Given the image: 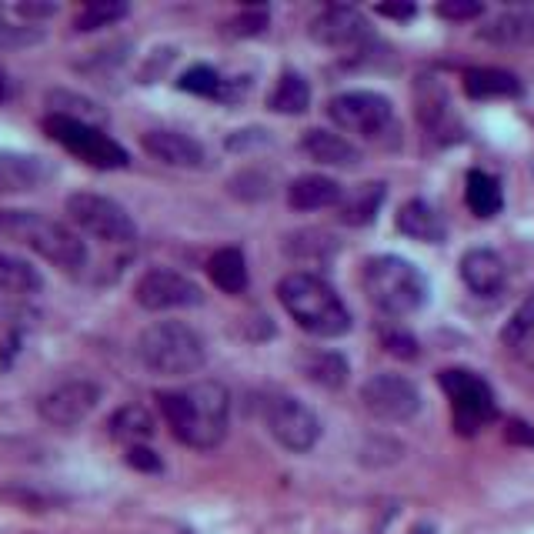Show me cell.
I'll list each match as a JSON object with an SVG mask.
<instances>
[{"label":"cell","mask_w":534,"mask_h":534,"mask_svg":"<svg viewBox=\"0 0 534 534\" xmlns=\"http://www.w3.org/2000/svg\"><path fill=\"white\" fill-rule=\"evenodd\" d=\"M288 251L298 257V261H328V257L338 251V244L324 231H301L288 241Z\"/></svg>","instance_id":"33"},{"label":"cell","mask_w":534,"mask_h":534,"mask_svg":"<svg viewBox=\"0 0 534 534\" xmlns=\"http://www.w3.org/2000/svg\"><path fill=\"white\" fill-rule=\"evenodd\" d=\"M177 87L181 91H187V94H201V97H221V87H224V81H221V74L214 71V67H204V64H197V67H191L181 81H177Z\"/></svg>","instance_id":"34"},{"label":"cell","mask_w":534,"mask_h":534,"mask_svg":"<svg viewBox=\"0 0 534 534\" xmlns=\"http://www.w3.org/2000/svg\"><path fill=\"white\" fill-rule=\"evenodd\" d=\"M14 11H17V17H27V24H31V21H37V17L57 14V7L54 4H17Z\"/></svg>","instance_id":"42"},{"label":"cell","mask_w":534,"mask_h":534,"mask_svg":"<svg viewBox=\"0 0 534 534\" xmlns=\"http://www.w3.org/2000/svg\"><path fill=\"white\" fill-rule=\"evenodd\" d=\"M97 404H101V384L77 378V381L57 384L54 391H47L41 404H37V414H41L51 428H77L81 421L91 418Z\"/></svg>","instance_id":"13"},{"label":"cell","mask_w":534,"mask_h":534,"mask_svg":"<svg viewBox=\"0 0 534 534\" xmlns=\"http://www.w3.org/2000/svg\"><path fill=\"white\" fill-rule=\"evenodd\" d=\"M264 27H267V11H247L241 17H234V21L227 24V31L237 37H254V34H261Z\"/></svg>","instance_id":"38"},{"label":"cell","mask_w":534,"mask_h":534,"mask_svg":"<svg viewBox=\"0 0 534 534\" xmlns=\"http://www.w3.org/2000/svg\"><path fill=\"white\" fill-rule=\"evenodd\" d=\"M127 464L137 468V471H161V458H157L151 448H144V444L127 448Z\"/></svg>","instance_id":"40"},{"label":"cell","mask_w":534,"mask_h":534,"mask_svg":"<svg viewBox=\"0 0 534 534\" xmlns=\"http://www.w3.org/2000/svg\"><path fill=\"white\" fill-rule=\"evenodd\" d=\"M361 404L378 421H411L421 411V391L401 374H374L361 384Z\"/></svg>","instance_id":"12"},{"label":"cell","mask_w":534,"mask_h":534,"mask_svg":"<svg viewBox=\"0 0 534 534\" xmlns=\"http://www.w3.org/2000/svg\"><path fill=\"white\" fill-rule=\"evenodd\" d=\"M328 117L341 131L358 134L371 144H388L398 134L391 101L374 91H344L338 97H331Z\"/></svg>","instance_id":"6"},{"label":"cell","mask_w":534,"mask_h":534,"mask_svg":"<svg viewBox=\"0 0 534 534\" xmlns=\"http://www.w3.org/2000/svg\"><path fill=\"white\" fill-rule=\"evenodd\" d=\"M441 388L451 398L454 408V428L461 434H478L481 424H488L498 408H494V394L478 374L471 371H444Z\"/></svg>","instance_id":"10"},{"label":"cell","mask_w":534,"mask_h":534,"mask_svg":"<svg viewBox=\"0 0 534 534\" xmlns=\"http://www.w3.org/2000/svg\"><path fill=\"white\" fill-rule=\"evenodd\" d=\"M484 4L478 0H441L438 4V14L444 21H474V17H481Z\"/></svg>","instance_id":"37"},{"label":"cell","mask_w":534,"mask_h":534,"mask_svg":"<svg viewBox=\"0 0 534 534\" xmlns=\"http://www.w3.org/2000/svg\"><path fill=\"white\" fill-rule=\"evenodd\" d=\"M301 371L308 374L314 384H324V388H341V384L348 381V361H344L338 351L301 354Z\"/></svg>","instance_id":"26"},{"label":"cell","mask_w":534,"mask_h":534,"mask_svg":"<svg viewBox=\"0 0 534 534\" xmlns=\"http://www.w3.org/2000/svg\"><path fill=\"white\" fill-rule=\"evenodd\" d=\"M44 41V31L34 24H11L0 17V51H17V47H34Z\"/></svg>","instance_id":"35"},{"label":"cell","mask_w":534,"mask_h":534,"mask_svg":"<svg viewBox=\"0 0 534 534\" xmlns=\"http://www.w3.org/2000/svg\"><path fill=\"white\" fill-rule=\"evenodd\" d=\"M461 281L478 298H494L504 288V281H508V267L488 247H474V251L461 257Z\"/></svg>","instance_id":"17"},{"label":"cell","mask_w":534,"mask_h":534,"mask_svg":"<svg viewBox=\"0 0 534 534\" xmlns=\"http://www.w3.org/2000/svg\"><path fill=\"white\" fill-rule=\"evenodd\" d=\"M111 438L134 448V444H144L154 438V418L151 411L141 408V404H127L111 418Z\"/></svg>","instance_id":"24"},{"label":"cell","mask_w":534,"mask_h":534,"mask_svg":"<svg viewBox=\"0 0 534 534\" xmlns=\"http://www.w3.org/2000/svg\"><path fill=\"white\" fill-rule=\"evenodd\" d=\"M137 361L161 378H181L204 368L207 348L204 338L184 321H154L137 334Z\"/></svg>","instance_id":"4"},{"label":"cell","mask_w":534,"mask_h":534,"mask_svg":"<svg viewBox=\"0 0 534 534\" xmlns=\"http://www.w3.org/2000/svg\"><path fill=\"white\" fill-rule=\"evenodd\" d=\"M0 241H14L31 247L47 264L61 271H81L87 264V247L71 227L51 221L34 211H0Z\"/></svg>","instance_id":"3"},{"label":"cell","mask_w":534,"mask_h":534,"mask_svg":"<svg viewBox=\"0 0 534 534\" xmlns=\"http://www.w3.org/2000/svg\"><path fill=\"white\" fill-rule=\"evenodd\" d=\"M207 274L224 294H241L247 288V261L237 247H221L207 261Z\"/></svg>","instance_id":"23"},{"label":"cell","mask_w":534,"mask_h":534,"mask_svg":"<svg viewBox=\"0 0 534 534\" xmlns=\"http://www.w3.org/2000/svg\"><path fill=\"white\" fill-rule=\"evenodd\" d=\"M71 224L81 227L84 234L97 237L104 244H131L137 241V224L134 217L124 211L114 197L104 194H91V191H77L67 197L64 204Z\"/></svg>","instance_id":"8"},{"label":"cell","mask_w":534,"mask_h":534,"mask_svg":"<svg viewBox=\"0 0 534 534\" xmlns=\"http://www.w3.org/2000/svg\"><path fill=\"white\" fill-rule=\"evenodd\" d=\"M44 131L51 134L54 141L64 147V151L81 157L84 164L97 167V171H121V167L131 164V157H127L124 147L117 144L111 134H104L101 127H94V124L47 114L44 117Z\"/></svg>","instance_id":"7"},{"label":"cell","mask_w":534,"mask_h":534,"mask_svg":"<svg viewBox=\"0 0 534 534\" xmlns=\"http://www.w3.org/2000/svg\"><path fill=\"white\" fill-rule=\"evenodd\" d=\"M127 14H131V7H127L124 0H91V4L74 17V31H81V34L101 31V27L124 21Z\"/></svg>","instance_id":"30"},{"label":"cell","mask_w":534,"mask_h":534,"mask_svg":"<svg viewBox=\"0 0 534 534\" xmlns=\"http://www.w3.org/2000/svg\"><path fill=\"white\" fill-rule=\"evenodd\" d=\"M381 204H384V184H364L341 201V221L351 227H364L378 217Z\"/></svg>","instance_id":"27"},{"label":"cell","mask_w":534,"mask_h":534,"mask_svg":"<svg viewBox=\"0 0 534 534\" xmlns=\"http://www.w3.org/2000/svg\"><path fill=\"white\" fill-rule=\"evenodd\" d=\"M378 14L381 17H398V21H408V17H414V4H381Z\"/></svg>","instance_id":"43"},{"label":"cell","mask_w":534,"mask_h":534,"mask_svg":"<svg viewBox=\"0 0 534 534\" xmlns=\"http://www.w3.org/2000/svg\"><path fill=\"white\" fill-rule=\"evenodd\" d=\"M504 434H508L511 444H528V448H534V428L528 421H511Z\"/></svg>","instance_id":"41"},{"label":"cell","mask_w":534,"mask_h":534,"mask_svg":"<svg viewBox=\"0 0 534 534\" xmlns=\"http://www.w3.org/2000/svg\"><path fill=\"white\" fill-rule=\"evenodd\" d=\"M134 301L144 311H181L204 304L201 284H194L187 274L171 271V267H151L134 284Z\"/></svg>","instance_id":"11"},{"label":"cell","mask_w":534,"mask_h":534,"mask_svg":"<svg viewBox=\"0 0 534 534\" xmlns=\"http://www.w3.org/2000/svg\"><path fill=\"white\" fill-rule=\"evenodd\" d=\"M167 428L194 451H214L227 438L231 424V394L217 381H197L177 391L157 394Z\"/></svg>","instance_id":"1"},{"label":"cell","mask_w":534,"mask_h":534,"mask_svg":"<svg viewBox=\"0 0 534 534\" xmlns=\"http://www.w3.org/2000/svg\"><path fill=\"white\" fill-rule=\"evenodd\" d=\"M267 107L278 114H304L311 107V87L301 74H281L278 87L267 97Z\"/></svg>","instance_id":"28"},{"label":"cell","mask_w":534,"mask_h":534,"mask_svg":"<svg viewBox=\"0 0 534 534\" xmlns=\"http://www.w3.org/2000/svg\"><path fill=\"white\" fill-rule=\"evenodd\" d=\"M464 201L478 217H494L501 211L504 197H501V187L494 181L491 174L484 171H471L468 181H464Z\"/></svg>","instance_id":"29"},{"label":"cell","mask_w":534,"mask_h":534,"mask_svg":"<svg viewBox=\"0 0 534 534\" xmlns=\"http://www.w3.org/2000/svg\"><path fill=\"white\" fill-rule=\"evenodd\" d=\"M464 91L474 101H491V97H514L521 94L518 77L508 71H498V67H474V71L464 74Z\"/></svg>","instance_id":"22"},{"label":"cell","mask_w":534,"mask_h":534,"mask_svg":"<svg viewBox=\"0 0 534 534\" xmlns=\"http://www.w3.org/2000/svg\"><path fill=\"white\" fill-rule=\"evenodd\" d=\"M141 147L154 161H161L167 167H184V171H197L207 164L204 144H197L194 137H187L181 131H147L141 137Z\"/></svg>","instance_id":"15"},{"label":"cell","mask_w":534,"mask_h":534,"mask_svg":"<svg viewBox=\"0 0 534 534\" xmlns=\"http://www.w3.org/2000/svg\"><path fill=\"white\" fill-rule=\"evenodd\" d=\"M264 421H267V431L274 434V441L294 454L311 451L321 438L318 414H314L301 398H291V394H278V398L267 401Z\"/></svg>","instance_id":"9"},{"label":"cell","mask_w":534,"mask_h":534,"mask_svg":"<svg viewBox=\"0 0 534 534\" xmlns=\"http://www.w3.org/2000/svg\"><path fill=\"white\" fill-rule=\"evenodd\" d=\"M361 281L374 308L381 314H391V318H404V314H414L428 304V278L404 257H371L364 264Z\"/></svg>","instance_id":"5"},{"label":"cell","mask_w":534,"mask_h":534,"mask_svg":"<svg viewBox=\"0 0 534 534\" xmlns=\"http://www.w3.org/2000/svg\"><path fill=\"white\" fill-rule=\"evenodd\" d=\"M448 107H451L448 94H444L438 84H421L418 87V114H421V121L428 131H441L444 117H451Z\"/></svg>","instance_id":"32"},{"label":"cell","mask_w":534,"mask_h":534,"mask_svg":"<svg viewBox=\"0 0 534 534\" xmlns=\"http://www.w3.org/2000/svg\"><path fill=\"white\" fill-rule=\"evenodd\" d=\"M301 154H308L311 161L328 164V167H354V164L361 161V151L348 141V137L334 134V131H324V127L304 131Z\"/></svg>","instance_id":"19"},{"label":"cell","mask_w":534,"mask_h":534,"mask_svg":"<svg viewBox=\"0 0 534 534\" xmlns=\"http://www.w3.org/2000/svg\"><path fill=\"white\" fill-rule=\"evenodd\" d=\"M7 97H11V77H7V71L0 67V104H4Z\"/></svg>","instance_id":"44"},{"label":"cell","mask_w":534,"mask_h":534,"mask_svg":"<svg viewBox=\"0 0 534 534\" xmlns=\"http://www.w3.org/2000/svg\"><path fill=\"white\" fill-rule=\"evenodd\" d=\"M47 177H51V164L44 157L24 151H0V197L31 194Z\"/></svg>","instance_id":"16"},{"label":"cell","mask_w":534,"mask_h":534,"mask_svg":"<svg viewBox=\"0 0 534 534\" xmlns=\"http://www.w3.org/2000/svg\"><path fill=\"white\" fill-rule=\"evenodd\" d=\"M384 344H388V351H391V354H398V358H404V361L418 358V341H414L411 334H404V331L384 334Z\"/></svg>","instance_id":"39"},{"label":"cell","mask_w":534,"mask_h":534,"mask_svg":"<svg viewBox=\"0 0 534 534\" xmlns=\"http://www.w3.org/2000/svg\"><path fill=\"white\" fill-rule=\"evenodd\" d=\"M531 331H534V294L521 304L518 311H514V318L508 321V328H504V341L521 344Z\"/></svg>","instance_id":"36"},{"label":"cell","mask_w":534,"mask_h":534,"mask_svg":"<svg viewBox=\"0 0 534 534\" xmlns=\"http://www.w3.org/2000/svg\"><path fill=\"white\" fill-rule=\"evenodd\" d=\"M398 227L401 234L414 237V241H424V244H441L444 234H448V227H444L441 214L434 211L428 201H408L398 211Z\"/></svg>","instance_id":"21"},{"label":"cell","mask_w":534,"mask_h":534,"mask_svg":"<svg viewBox=\"0 0 534 534\" xmlns=\"http://www.w3.org/2000/svg\"><path fill=\"white\" fill-rule=\"evenodd\" d=\"M311 41L328 51H354L364 41H371V24L354 7H328L308 27Z\"/></svg>","instance_id":"14"},{"label":"cell","mask_w":534,"mask_h":534,"mask_svg":"<svg viewBox=\"0 0 534 534\" xmlns=\"http://www.w3.org/2000/svg\"><path fill=\"white\" fill-rule=\"evenodd\" d=\"M41 288L44 281L31 264L21 261V257L0 254V294H7V298H27V294H37Z\"/></svg>","instance_id":"25"},{"label":"cell","mask_w":534,"mask_h":534,"mask_svg":"<svg viewBox=\"0 0 534 534\" xmlns=\"http://www.w3.org/2000/svg\"><path fill=\"white\" fill-rule=\"evenodd\" d=\"M47 104H51V114H57V117H71V121H84V124H94V127L104 121V111L94 101L77 97V94H67V91H54L51 97H47Z\"/></svg>","instance_id":"31"},{"label":"cell","mask_w":534,"mask_h":534,"mask_svg":"<svg viewBox=\"0 0 534 534\" xmlns=\"http://www.w3.org/2000/svg\"><path fill=\"white\" fill-rule=\"evenodd\" d=\"M478 37L491 47H504V51H521V47H534V11L518 7V11H504L494 21H488L478 31Z\"/></svg>","instance_id":"18"},{"label":"cell","mask_w":534,"mask_h":534,"mask_svg":"<svg viewBox=\"0 0 534 534\" xmlns=\"http://www.w3.org/2000/svg\"><path fill=\"white\" fill-rule=\"evenodd\" d=\"M344 201V187L324 174H304L288 187V204L294 211H321V207H338Z\"/></svg>","instance_id":"20"},{"label":"cell","mask_w":534,"mask_h":534,"mask_svg":"<svg viewBox=\"0 0 534 534\" xmlns=\"http://www.w3.org/2000/svg\"><path fill=\"white\" fill-rule=\"evenodd\" d=\"M278 301L298 321V328L314 334V338H341L351 331V311L344 308L338 291L318 274H288L278 284Z\"/></svg>","instance_id":"2"}]
</instances>
